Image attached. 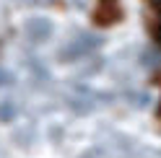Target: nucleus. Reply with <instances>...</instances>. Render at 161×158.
<instances>
[{
	"mask_svg": "<svg viewBox=\"0 0 161 158\" xmlns=\"http://www.w3.org/2000/svg\"><path fill=\"white\" fill-rule=\"evenodd\" d=\"M24 31H26V36L31 42H47L52 36V21L49 18H29Z\"/></svg>",
	"mask_w": 161,
	"mask_h": 158,
	"instance_id": "obj_2",
	"label": "nucleus"
},
{
	"mask_svg": "<svg viewBox=\"0 0 161 158\" xmlns=\"http://www.w3.org/2000/svg\"><path fill=\"white\" fill-rule=\"evenodd\" d=\"M16 114H18V109L13 101H0V122H13Z\"/></svg>",
	"mask_w": 161,
	"mask_h": 158,
	"instance_id": "obj_3",
	"label": "nucleus"
},
{
	"mask_svg": "<svg viewBox=\"0 0 161 158\" xmlns=\"http://www.w3.org/2000/svg\"><path fill=\"white\" fill-rule=\"evenodd\" d=\"M3 83H8V75H5V73H0V86H3Z\"/></svg>",
	"mask_w": 161,
	"mask_h": 158,
	"instance_id": "obj_4",
	"label": "nucleus"
},
{
	"mask_svg": "<svg viewBox=\"0 0 161 158\" xmlns=\"http://www.w3.org/2000/svg\"><path fill=\"white\" fill-rule=\"evenodd\" d=\"M96 44H99V36H94V34H80V36H75L73 42L60 52V57H63V60H78V57L94 52Z\"/></svg>",
	"mask_w": 161,
	"mask_h": 158,
	"instance_id": "obj_1",
	"label": "nucleus"
}]
</instances>
